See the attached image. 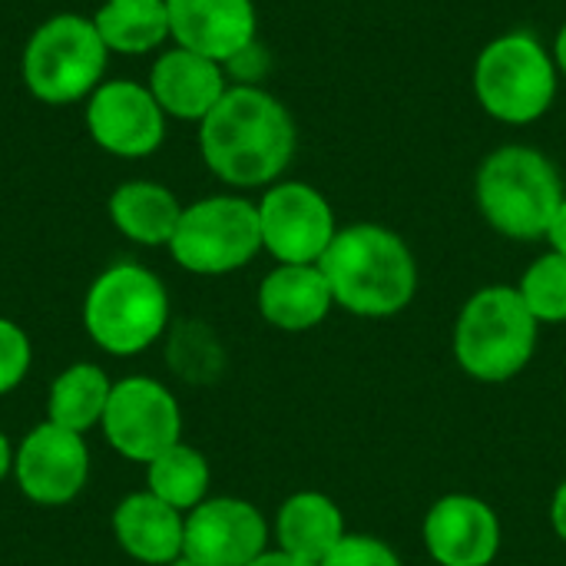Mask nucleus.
<instances>
[{"label": "nucleus", "instance_id": "bb28decb", "mask_svg": "<svg viewBox=\"0 0 566 566\" xmlns=\"http://www.w3.org/2000/svg\"><path fill=\"white\" fill-rule=\"evenodd\" d=\"M551 524H554V534L566 544V481L554 491V501H551Z\"/></svg>", "mask_w": 566, "mask_h": 566}, {"label": "nucleus", "instance_id": "a211bd4d", "mask_svg": "<svg viewBox=\"0 0 566 566\" xmlns=\"http://www.w3.org/2000/svg\"><path fill=\"white\" fill-rule=\"evenodd\" d=\"M335 298L318 265H279L259 285V312L272 328L308 332L325 322Z\"/></svg>", "mask_w": 566, "mask_h": 566}, {"label": "nucleus", "instance_id": "20e7f679", "mask_svg": "<svg viewBox=\"0 0 566 566\" xmlns=\"http://www.w3.org/2000/svg\"><path fill=\"white\" fill-rule=\"evenodd\" d=\"M541 322L511 285H488L474 292L454 325V358L474 378L488 385L511 381L527 368L537 348Z\"/></svg>", "mask_w": 566, "mask_h": 566}, {"label": "nucleus", "instance_id": "9d476101", "mask_svg": "<svg viewBox=\"0 0 566 566\" xmlns=\"http://www.w3.org/2000/svg\"><path fill=\"white\" fill-rule=\"evenodd\" d=\"M259 206L262 249L279 265H318L338 235L328 199L308 182H275Z\"/></svg>", "mask_w": 566, "mask_h": 566}, {"label": "nucleus", "instance_id": "c756f323", "mask_svg": "<svg viewBox=\"0 0 566 566\" xmlns=\"http://www.w3.org/2000/svg\"><path fill=\"white\" fill-rule=\"evenodd\" d=\"M7 474H13V448H10L7 434L0 431V481H3Z\"/></svg>", "mask_w": 566, "mask_h": 566}, {"label": "nucleus", "instance_id": "f8f14e48", "mask_svg": "<svg viewBox=\"0 0 566 566\" xmlns=\"http://www.w3.org/2000/svg\"><path fill=\"white\" fill-rule=\"evenodd\" d=\"M13 478L33 504H70L90 481V448L83 434L43 421L13 451Z\"/></svg>", "mask_w": 566, "mask_h": 566}, {"label": "nucleus", "instance_id": "c85d7f7f", "mask_svg": "<svg viewBox=\"0 0 566 566\" xmlns=\"http://www.w3.org/2000/svg\"><path fill=\"white\" fill-rule=\"evenodd\" d=\"M249 566H315V564L298 560V557H292V554H285V551H265L262 557H255Z\"/></svg>", "mask_w": 566, "mask_h": 566}, {"label": "nucleus", "instance_id": "6ab92c4d", "mask_svg": "<svg viewBox=\"0 0 566 566\" xmlns=\"http://www.w3.org/2000/svg\"><path fill=\"white\" fill-rule=\"evenodd\" d=\"M345 517L338 511V504L318 491H298L292 494L279 514H275V541L279 551L308 560V564H322L338 541L345 537Z\"/></svg>", "mask_w": 566, "mask_h": 566}, {"label": "nucleus", "instance_id": "7ed1b4c3", "mask_svg": "<svg viewBox=\"0 0 566 566\" xmlns=\"http://www.w3.org/2000/svg\"><path fill=\"white\" fill-rule=\"evenodd\" d=\"M481 216L507 239L534 242L547 239L551 222L566 199L557 166L531 146L494 149L474 182Z\"/></svg>", "mask_w": 566, "mask_h": 566}, {"label": "nucleus", "instance_id": "5701e85b", "mask_svg": "<svg viewBox=\"0 0 566 566\" xmlns=\"http://www.w3.org/2000/svg\"><path fill=\"white\" fill-rule=\"evenodd\" d=\"M209 461L202 458V451L182 441L146 464V491L182 514H189L209 497Z\"/></svg>", "mask_w": 566, "mask_h": 566}, {"label": "nucleus", "instance_id": "0eeeda50", "mask_svg": "<svg viewBox=\"0 0 566 566\" xmlns=\"http://www.w3.org/2000/svg\"><path fill=\"white\" fill-rule=\"evenodd\" d=\"M557 73L544 43L527 30H514L481 50L474 63V93L494 119L524 126L554 106Z\"/></svg>", "mask_w": 566, "mask_h": 566}, {"label": "nucleus", "instance_id": "2eb2a0df", "mask_svg": "<svg viewBox=\"0 0 566 566\" xmlns=\"http://www.w3.org/2000/svg\"><path fill=\"white\" fill-rule=\"evenodd\" d=\"M421 537L438 566H491L501 551V521L481 497L448 494L428 511Z\"/></svg>", "mask_w": 566, "mask_h": 566}, {"label": "nucleus", "instance_id": "6e6552de", "mask_svg": "<svg viewBox=\"0 0 566 566\" xmlns=\"http://www.w3.org/2000/svg\"><path fill=\"white\" fill-rule=\"evenodd\" d=\"M172 262L192 275H229L262 252L259 206L242 196H206L182 206L172 242Z\"/></svg>", "mask_w": 566, "mask_h": 566}, {"label": "nucleus", "instance_id": "aec40b11", "mask_svg": "<svg viewBox=\"0 0 566 566\" xmlns=\"http://www.w3.org/2000/svg\"><path fill=\"white\" fill-rule=\"evenodd\" d=\"M182 202L172 189L153 179L119 182L109 196V222L136 245H169L179 226Z\"/></svg>", "mask_w": 566, "mask_h": 566}, {"label": "nucleus", "instance_id": "7c9ffc66", "mask_svg": "<svg viewBox=\"0 0 566 566\" xmlns=\"http://www.w3.org/2000/svg\"><path fill=\"white\" fill-rule=\"evenodd\" d=\"M554 63H557V70L566 76V23L560 27V33H557V43H554Z\"/></svg>", "mask_w": 566, "mask_h": 566}, {"label": "nucleus", "instance_id": "4468645a", "mask_svg": "<svg viewBox=\"0 0 566 566\" xmlns=\"http://www.w3.org/2000/svg\"><path fill=\"white\" fill-rule=\"evenodd\" d=\"M166 10L172 43L222 66L259 43V13L252 0H166Z\"/></svg>", "mask_w": 566, "mask_h": 566}, {"label": "nucleus", "instance_id": "f03ea898", "mask_svg": "<svg viewBox=\"0 0 566 566\" xmlns=\"http://www.w3.org/2000/svg\"><path fill=\"white\" fill-rule=\"evenodd\" d=\"M318 269L328 279L335 305L361 318H391L418 292V265L408 242L375 222L338 229Z\"/></svg>", "mask_w": 566, "mask_h": 566}, {"label": "nucleus", "instance_id": "4be33fe9", "mask_svg": "<svg viewBox=\"0 0 566 566\" xmlns=\"http://www.w3.org/2000/svg\"><path fill=\"white\" fill-rule=\"evenodd\" d=\"M109 391H113V381L99 365L76 361L53 378L50 395H46V421L66 431L86 434L90 428L103 421Z\"/></svg>", "mask_w": 566, "mask_h": 566}, {"label": "nucleus", "instance_id": "f3484780", "mask_svg": "<svg viewBox=\"0 0 566 566\" xmlns=\"http://www.w3.org/2000/svg\"><path fill=\"white\" fill-rule=\"evenodd\" d=\"M113 537L133 560L146 566H169L176 557H182L186 514L163 504L156 494L139 491L116 504Z\"/></svg>", "mask_w": 566, "mask_h": 566}, {"label": "nucleus", "instance_id": "412c9836", "mask_svg": "<svg viewBox=\"0 0 566 566\" xmlns=\"http://www.w3.org/2000/svg\"><path fill=\"white\" fill-rule=\"evenodd\" d=\"M93 23L106 50L119 56L156 53L166 40H172L166 0H103Z\"/></svg>", "mask_w": 566, "mask_h": 566}, {"label": "nucleus", "instance_id": "2f4dec72", "mask_svg": "<svg viewBox=\"0 0 566 566\" xmlns=\"http://www.w3.org/2000/svg\"><path fill=\"white\" fill-rule=\"evenodd\" d=\"M169 566H202V564H196V560H189V557L182 554V557H176V560H172Z\"/></svg>", "mask_w": 566, "mask_h": 566}, {"label": "nucleus", "instance_id": "423d86ee", "mask_svg": "<svg viewBox=\"0 0 566 566\" xmlns=\"http://www.w3.org/2000/svg\"><path fill=\"white\" fill-rule=\"evenodd\" d=\"M83 325L96 348L116 358L139 355L169 325V292L146 265L116 262L86 289Z\"/></svg>", "mask_w": 566, "mask_h": 566}, {"label": "nucleus", "instance_id": "39448f33", "mask_svg": "<svg viewBox=\"0 0 566 566\" xmlns=\"http://www.w3.org/2000/svg\"><path fill=\"white\" fill-rule=\"evenodd\" d=\"M109 50L96 33L93 17L53 13L27 40L20 56V76L33 99L46 106L86 103L106 80Z\"/></svg>", "mask_w": 566, "mask_h": 566}, {"label": "nucleus", "instance_id": "1a4fd4ad", "mask_svg": "<svg viewBox=\"0 0 566 566\" xmlns=\"http://www.w3.org/2000/svg\"><path fill=\"white\" fill-rule=\"evenodd\" d=\"M99 424L113 451L139 464H149L166 448L182 441V411L176 395L146 375L113 385Z\"/></svg>", "mask_w": 566, "mask_h": 566}, {"label": "nucleus", "instance_id": "a878e982", "mask_svg": "<svg viewBox=\"0 0 566 566\" xmlns=\"http://www.w3.org/2000/svg\"><path fill=\"white\" fill-rule=\"evenodd\" d=\"M318 566H401L398 554L368 534H345L338 547L322 560Z\"/></svg>", "mask_w": 566, "mask_h": 566}, {"label": "nucleus", "instance_id": "9b49d317", "mask_svg": "<svg viewBox=\"0 0 566 566\" xmlns=\"http://www.w3.org/2000/svg\"><path fill=\"white\" fill-rule=\"evenodd\" d=\"M90 139L116 159H146L166 139V113L146 83L103 80L83 109Z\"/></svg>", "mask_w": 566, "mask_h": 566}, {"label": "nucleus", "instance_id": "ddd939ff", "mask_svg": "<svg viewBox=\"0 0 566 566\" xmlns=\"http://www.w3.org/2000/svg\"><path fill=\"white\" fill-rule=\"evenodd\" d=\"M269 551V524L239 497H206L186 514L182 554L202 566H249Z\"/></svg>", "mask_w": 566, "mask_h": 566}, {"label": "nucleus", "instance_id": "b1692460", "mask_svg": "<svg viewBox=\"0 0 566 566\" xmlns=\"http://www.w3.org/2000/svg\"><path fill=\"white\" fill-rule=\"evenodd\" d=\"M521 298L527 302L531 315L544 325V322H566V255L564 252H547L537 262H531V269L524 272L521 285H517Z\"/></svg>", "mask_w": 566, "mask_h": 566}, {"label": "nucleus", "instance_id": "393cba45", "mask_svg": "<svg viewBox=\"0 0 566 566\" xmlns=\"http://www.w3.org/2000/svg\"><path fill=\"white\" fill-rule=\"evenodd\" d=\"M30 358H33V348H30L27 332L17 322L0 318V398L10 395L27 378Z\"/></svg>", "mask_w": 566, "mask_h": 566}, {"label": "nucleus", "instance_id": "f257e3e1", "mask_svg": "<svg viewBox=\"0 0 566 566\" xmlns=\"http://www.w3.org/2000/svg\"><path fill=\"white\" fill-rule=\"evenodd\" d=\"M298 146L292 113L255 83H235L199 123V153L216 179L232 189H269L282 179Z\"/></svg>", "mask_w": 566, "mask_h": 566}, {"label": "nucleus", "instance_id": "dca6fc26", "mask_svg": "<svg viewBox=\"0 0 566 566\" xmlns=\"http://www.w3.org/2000/svg\"><path fill=\"white\" fill-rule=\"evenodd\" d=\"M146 86L156 96L166 119H182L196 126L212 113V106L229 90L222 63L202 53H192L186 46H176V43L156 53Z\"/></svg>", "mask_w": 566, "mask_h": 566}, {"label": "nucleus", "instance_id": "cd10ccee", "mask_svg": "<svg viewBox=\"0 0 566 566\" xmlns=\"http://www.w3.org/2000/svg\"><path fill=\"white\" fill-rule=\"evenodd\" d=\"M547 239H551V249H554V252H564L566 255V199L560 202V209H557V216H554V222H551Z\"/></svg>", "mask_w": 566, "mask_h": 566}]
</instances>
